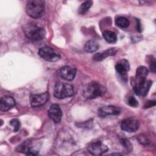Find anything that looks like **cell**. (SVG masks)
<instances>
[{
  "label": "cell",
  "mask_w": 156,
  "mask_h": 156,
  "mask_svg": "<svg viewBox=\"0 0 156 156\" xmlns=\"http://www.w3.org/2000/svg\"><path fill=\"white\" fill-rule=\"evenodd\" d=\"M107 91V89L96 82L89 83L84 88L82 93L83 96L87 99H93L102 96Z\"/></svg>",
  "instance_id": "obj_1"
},
{
  "label": "cell",
  "mask_w": 156,
  "mask_h": 156,
  "mask_svg": "<svg viewBox=\"0 0 156 156\" xmlns=\"http://www.w3.org/2000/svg\"><path fill=\"white\" fill-rule=\"evenodd\" d=\"M138 140L139 142L141 144H143V145H147L149 143V140L146 138V137L144 136H143V135H141L140 136H138Z\"/></svg>",
  "instance_id": "obj_25"
},
{
  "label": "cell",
  "mask_w": 156,
  "mask_h": 156,
  "mask_svg": "<svg viewBox=\"0 0 156 156\" xmlns=\"http://www.w3.org/2000/svg\"><path fill=\"white\" fill-rule=\"evenodd\" d=\"M140 126L138 120L133 118H129L124 119L121 123V128L122 130L131 133L136 131Z\"/></svg>",
  "instance_id": "obj_8"
},
{
  "label": "cell",
  "mask_w": 156,
  "mask_h": 156,
  "mask_svg": "<svg viewBox=\"0 0 156 156\" xmlns=\"http://www.w3.org/2000/svg\"><path fill=\"white\" fill-rule=\"evenodd\" d=\"M108 147L101 141H97L90 143L88 146V152L94 155H102L108 151Z\"/></svg>",
  "instance_id": "obj_9"
},
{
  "label": "cell",
  "mask_w": 156,
  "mask_h": 156,
  "mask_svg": "<svg viewBox=\"0 0 156 156\" xmlns=\"http://www.w3.org/2000/svg\"><path fill=\"white\" fill-rule=\"evenodd\" d=\"M10 124L13 127V131L17 132L20 127V122L17 119H13L10 121Z\"/></svg>",
  "instance_id": "obj_22"
},
{
  "label": "cell",
  "mask_w": 156,
  "mask_h": 156,
  "mask_svg": "<svg viewBox=\"0 0 156 156\" xmlns=\"http://www.w3.org/2000/svg\"><path fill=\"white\" fill-rule=\"evenodd\" d=\"M150 68H151V71H152L153 73L155 72V61L154 60L151 62Z\"/></svg>",
  "instance_id": "obj_27"
},
{
  "label": "cell",
  "mask_w": 156,
  "mask_h": 156,
  "mask_svg": "<svg viewBox=\"0 0 156 156\" xmlns=\"http://www.w3.org/2000/svg\"><path fill=\"white\" fill-rule=\"evenodd\" d=\"M128 104L130 106L136 107L138 105V101L133 96H130L128 99Z\"/></svg>",
  "instance_id": "obj_24"
},
{
  "label": "cell",
  "mask_w": 156,
  "mask_h": 156,
  "mask_svg": "<svg viewBox=\"0 0 156 156\" xmlns=\"http://www.w3.org/2000/svg\"><path fill=\"white\" fill-rule=\"evenodd\" d=\"M130 66L127 60L122 59L116 63L115 65V69L117 73L121 76H124L129 70Z\"/></svg>",
  "instance_id": "obj_16"
},
{
  "label": "cell",
  "mask_w": 156,
  "mask_h": 156,
  "mask_svg": "<svg viewBox=\"0 0 156 156\" xmlns=\"http://www.w3.org/2000/svg\"><path fill=\"white\" fill-rule=\"evenodd\" d=\"M45 2L43 0L29 1L26 5V12L33 18H38L43 16L44 13Z\"/></svg>",
  "instance_id": "obj_3"
},
{
  "label": "cell",
  "mask_w": 156,
  "mask_h": 156,
  "mask_svg": "<svg viewBox=\"0 0 156 156\" xmlns=\"http://www.w3.org/2000/svg\"><path fill=\"white\" fill-rule=\"evenodd\" d=\"M49 94L48 92L41 94H32L30 97V104L33 107H38L44 104L48 100Z\"/></svg>",
  "instance_id": "obj_10"
},
{
  "label": "cell",
  "mask_w": 156,
  "mask_h": 156,
  "mask_svg": "<svg viewBox=\"0 0 156 156\" xmlns=\"http://www.w3.org/2000/svg\"><path fill=\"white\" fill-rule=\"evenodd\" d=\"M115 24L121 28H127L129 26L130 22L127 18L124 16H118L115 20Z\"/></svg>",
  "instance_id": "obj_20"
},
{
  "label": "cell",
  "mask_w": 156,
  "mask_h": 156,
  "mask_svg": "<svg viewBox=\"0 0 156 156\" xmlns=\"http://www.w3.org/2000/svg\"><path fill=\"white\" fill-rule=\"evenodd\" d=\"M48 116L54 122H60L62 116V111L60 106L57 104H52L48 110Z\"/></svg>",
  "instance_id": "obj_11"
},
{
  "label": "cell",
  "mask_w": 156,
  "mask_h": 156,
  "mask_svg": "<svg viewBox=\"0 0 156 156\" xmlns=\"http://www.w3.org/2000/svg\"><path fill=\"white\" fill-rule=\"evenodd\" d=\"M116 53V49L115 48H110L107 50H105L94 54L93 57V60L96 62H100L104 60L107 57L115 55Z\"/></svg>",
  "instance_id": "obj_15"
},
{
  "label": "cell",
  "mask_w": 156,
  "mask_h": 156,
  "mask_svg": "<svg viewBox=\"0 0 156 156\" xmlns=\"http://www.w3.org/2000/svg\"><path fill=\"white\" fill-rule=\"evenodd\" d=\"M103 37L105 40L109 43H114L117 40V36L116 34L110 30H105L103 32Z\"/></svg>",
  "instance_id": "obj_18"
},
{
  "label": "cell",
  "mask_w": 156,
  "mask_h": 156,
  "mask_svg": "<svg viewBox=\"0 0 156 156\" xmlns=\"http://www.w3.org/2000/svg\"><path fill=\"white\" fill-rule=\"evenodd\" d=\"M99 48V44L94 40H90L87 41L85 45V51L87 52H94Z\"/></svg>",
  "instance_id": "obj_19"
},
{
  "label": "cell",
  "mask_w": 156,
  "mask_h": 156,
  "mask_svg": "<svg viewBox=\"0 0 156 156\" xmlns=\"http://www.w3.org/2000/svg\"><path fill=\"white\" fill-rule=\"evenodd\" d=\"M121 143V144L124 147V148L127 151H130L132 150V144L129 142V141H128L126 139H122Z\"/></svg>",
  "instance_id": "obj_23"
},
{
  "label": "cell",
  "mask_w": 156,
  "mask_h": 156,
  "mask_svg": "<svg viewBox=\"0 0 156 156\" xmlns=\"http://www.w3.org/2000/svg\"><path fill=\"white\" fill-rule=\"evenodd\" d=\"M155 105V101H149L147 102H146V104L144 105V108H150L152 106H154Z\"/></svg>",
  "instance_id": "obj_26"
},
{
  "label": "cell",
  "mask_w": 156,
  "mask_h": 156,
  "mask_svg": "<svg viewBox=\"0 0 156 156\" xmlns=\"http://www.w3.org/2000/svg\"><path fill=\"white\" fill-rule=\"evenodd\" d=\"M131 84L133 85V88L135 93L138 95L143 96L147 94L148 91L149 90V88L152 83L151 80L147 79L138 82H135L133 81H131Z\"/></svg>",
  "instance_id": "obj_7"
},
{
  "label": "cell",
  "mask_w": 156,
  "mask_h": 156,
  "mask_svg": "<svg viewBox=\"0 0 156 156\" xmlns=\"http://www.w3.org/2000/svg\"><path fill=\"white\" fill-rule=\"evenodd\" d=\"M23 30L26 37L32 41L42 40L46 35L45 30L34 23L26 24Z\"/></svg>",
  "instance_id": "obj_2"
},
{
  "label": "cell",
  "mask_w": 156,
  "mask_h": 156,
  "mask_svg": "<svg viewBox=\"0 0 156 156\" xmlns=\"http://www.w3.org/2000/svg\"><path fill=\"white\" fill-rule=\"evenodd\" d=\"M60 74L64 79L71 81L73 80L76 76V69L75 68L65 66L60 69Z\"/></svg>",
  "instance_id": "obj_14"
},
{
  "label": "cell",
  "mask_w": 156,
  "mask_h": 156,
  "mask_svg": "<svg viewBox=\"0 0 156 156\" xmlns=\"http://www.w3.org/2000/svg\"><path fill=\"white\" fill-rule=\"evenodd\" d=\"M39 146L37 143L32 140H27L23 141L21 144L18 146L16 151L19 152H22L27 155H35L38 154Z\"/></svg>",
  "instance_id": "obj_5"
},
{
  "label": "cell",
  "mask_w": 156,
  "mask_h": 156,
  "mask_svg": "<svg viewBox=\"0 0 156 156\" xmlns=\"http://www.w3.org/2000/svg\"><path fill=\"white\" fill-rule=\"evenodd\" d=\"M120 113V109L114 105H106L102 107L98 110V115L99 116L103 118L108 115H116Z\"/></svg>",
  "instance_id": "obj_12"
},
{
  "label": "cell",
  "mask_w": 156,
  "mask_h": 156,
  "mask_svg": "<svg viewBox=\"0 0 156 156\" xmlns=\"http://www.w3.org/2000/svg\"><path fill=\"white\" fill-rule=\"evenodd\" d=\"M92 4H93V2L91 1H87L84 2L83 3H82L80 5V6L78 10L79 13L81 15H84L89 10V9L91 7Z\"/></svg>",
  "instance_id": "obj_21"
},
{
  "label": "cell",
  "mask_w": 156,
  "mask_h": 156,
  "mask_svg": "<svg viewBox=\"0 0 156 156\" xmlns=\"http://www.w3.org/2000/svg\"><path fill=\"white\" fill-rule=\"evenodd\" d=\"M15 105V101L13 97L6 95L1 98L0 110L2 112H6L13 108Z\"/></svg>",
  "instance_id": "obj_13"
},
{
  "label": "cell",
  "mask_w": 156,
  "mask_h": 156,
  "mask_svg": "<svg viewBox=\"0 0 156 156\" xmlns=\"http://www.w3.org/2000/svg\"><path fill=\"white\" fill-rule=\"evenodd\" d=\"M74 89L72 85L67 83L57 82L54 88V96L57 99H64L73 96Z\"/></svg>",
  "instance_id": "obj_4"
},
{
  "label": "cell",
  "mask_w": 156,
  "mask_h": 156,
  "mask_svg": "<svg viewBox=\"0 0 156 156\" xmlns=\"http://www.w3.org/2000/svg\"><path fill=\"white\" fill-rule=\"evenodd\" d=\"M148 73L149 71L146 67L144 66H139L136 71L135 79H133V81L135 82H138L146 79Z\"/></svg>",
  "instance_id": "obj_17"
},
{
  "label": "cell",
  "mask_w": 156,
  "mask_h": 156,
  "mask_svg": "<svg viewBox=\"0 0 156 156\" xmlns=\"http://www.w3.org/2000/svg\"><path fill=\"white\" fill-rule=\"evenodd\" d=\"M38 55L43 59L48 62H56L60 58V55L48 46L40 48L38 50Z\"/></svg>",
  "instance_id": "obj_6"
}]
</instances>
